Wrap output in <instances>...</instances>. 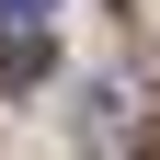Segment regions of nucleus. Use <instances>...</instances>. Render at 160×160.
I'll list each match as a JSON object with an SVG mask.
<instances>
[{"label": "nucleus", "mask_w": 160, "mask_h": 160, "mask_svg": "<svg viewBox=\"0 0 160 160\" xmlns=\"http://www.w3.org/2000/svg\"><path fill=\"white\" fill-rule=\"evenodd\" d=\"M46 57H57V0H0V80L34 92Z\"/></svg>", "instance_id": "obj_1"}]
</instances>
